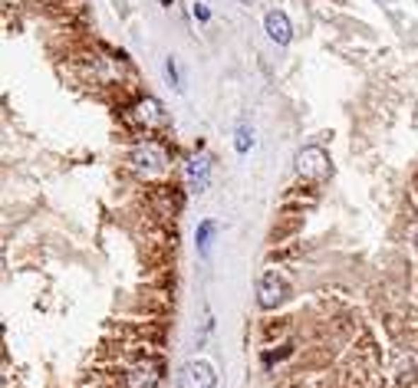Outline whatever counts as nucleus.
<instances>
[{"mask_svg": "<svg viewBox=\"0 0 418 388\" xmlns=\"http://www.w3.org/2000/svg\"><path fill=\"white\" fill-rule=\"evenodd\" d=\"M214 369L211 362L204 359H191L185 369H181V388H214Z\"/></svg>", "mask_w": 418, "mask_h": 388, "instance_id": "2", "label": "nucleus"}, {"mask_svg": "<svg viewBox=\"0 0 418 388\" xmlns=\"http://www.w3.org/2000/svg\"><path fill=\"white\" fill-rule=\"evenodd\" d=\"M135 112H139V122L145 125H165V109L158 99H142Z\"/></svg>", "mask_w": 418, "mask_h": 388, "instance_id": "7", "label": "nucleus"}, {"mask_svg": "<svg viewBox=\"0 0 418 388\" xmlns=\"http://www.w3.org/2000/svg\"><path fill=\"white\" fill-rule=\"evenodd\" d=\"M162 362H155V359H145L139 362L132 372H129V388H162Z\"/></svg>", "mask_w": 418, "mask_h": 388, "instance_id": "3", "label": "nucleus"}, {"mask_svg": "<svg viewBox=\"0 0 418 388\" xmlns=\"http://www.w3.org/2000/svg\"><path fill=\"white\" fill-rule=\"evenodd\" d=\"M165 76H168V83L175 86V89H181V76H178V63L175 59H165Z\"/></svg>", "mask_w": 418, "mask_h": 388, "instance_id": "11", "label": "nucleus"}, {"mask_svg": "<svg viewBox=\"0 0 418 388\" xmlns=\"http://www.w3.org/2000/svg\"><path fill=\"white\" fill-rule=\"evenodd\" d=\"M257 296H260V306H264V310H274V306L284 300V280L277 276V270H267V274L260 276Z\"/></svg>", "mask_w": 418, "mask_h": 388, "instance_id": "4", "label": "nucleus"}, {"mask_svg": "<svg viewBox=\"0 0 418 388\" xmlns=\"http://www.w3.org/2000/svg\"><path fill=\"white\" fill-rule=\"evenodd\" d=\"M208 175H211V165H208L204 155L188 161V188L191 191H204V188H208Z\"/></svg>", "mask_w": 418, "mask_h": 388, "instance_id": "6", "label": "nucleus"}, {"mask_svg": "<svg viewBox=\"0 0 418 388\" xmlns=\"http://www.w3.org/2000/svg\"><path fill=\"white\" fill-rule=\"evenodd\" d=\"M162 4H171V0H162Z\"/></svg>", "mask_w": 418, "mask_h": 388, "instance_id": "14", "label": "nucleus"}, {"mask_svg": "<svg viewBox=\"0 0 418 388\" xmlns=\"http://www.w3.org/2000/svg\"><path fill=\"white\" fill-rule=\"evenodd\" d=\"M132 161H135V165H139V168H145V161H149V168H152V171H158V168H162V165H165L162 152H158L155 145H142V148H135Z\"/></svg>", "mask_w": 418, "mask_h": 388, "instance_id": "8", "label": "nucleus"}, {"mask_svg": "<svg viewBox=\"0 0 418 388\" xmlns=\"http://www.w3.org/2000/svg\"><path fill=\"white\" fill-rule=\"evenodd\" d=\"M296 171L303 175V178H326L330 175V155L323 152V148H316V145H310V148H303V152L296 155Z\"/></svg>", "mask_w": 418, "mask_h": 388, "instance_id": "1", "label": "nucleus"}, {"mask_svg": "<svg viewBox=\"0 0 418 388\" xmlns=\"http://www.w3.org/2000/svg\"><path fill=\"white\" fill-rule=\"evenodd\" d=\"M415 250H418V234H415Z\"/></svg>", "mask_w": 418, "mask_h": 388, "instance_id": "13", "label": "nucleus"}, {"mask_svg": "<svg viewBox=\"0 0 418 388\" xmlns=\"http://www.w3.org/2000/svg\"><path fill=\"white\" fill-rule=\"evenodd\" d=\"M264 27H267V37L274 40L277 47H286L290 37H294V27H290V20H286L284 10H270L264 17Z\"/></svg>", "mask_w": 418, "mask_h": 388, "instance_id": "5", "label": "nucleus"}, {"mask_svg": "<svg viewBox=\"0 0 418 388\" xmlns=\"http://www.w3.org/2000/svg\"><path fill=\"white\" fill-rule=\"evenodd\" d=\"M214 221H204V224H201L198 228V237H195V240H198V247H201V254H208V247H211V237H214Z\"/></svg>", "mask_w": 418, "mask_h": 388, "instance_id": "9", "label": "nucleus"}, {"mask_svg": "<svg viewBox=\"0 0 418 388\" xmlns=\"http://www.w3.org/2000/svg\"><path fill=\"white\" fill-rule=\"evenodd\" d=\"M195 17H198L201 23H208V20H211V10H208V4H195Z\"/></svg>", "mask_w": 418, "mask_h": 388, "instance_id": "12", "label": "nucleus"}, {"mask_svg": "<svg viewBox=\"0 0 418 388\" xmlns=\"http://www.w3.org/2000/svg\"><path fill=\"white\" fill-rule=\"evenodd\" d=\"M250 145H254V135H250L248 125H240L238 135H234V148H238V152H248Z\"/></svg>", "mask_w": 418, "mask_h": 388, "instance_id": "10", "label": "nucleus"}]
</instances>
